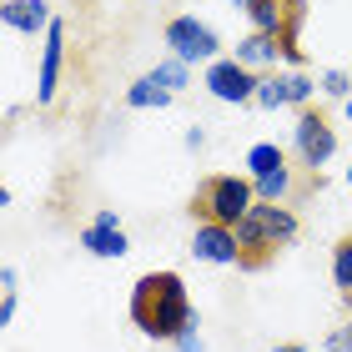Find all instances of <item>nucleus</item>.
I'll use <instances>...</instances> for the list:
<instances>
[{"instance_id": "11", "label": "nucleus", "mask_w": 352, "mask_h": 352, "mask_svg": "<svg viewBox=\"0 0 352 352\" xmlns=\"http://www.w3.org/2000/svg\"><path fill=\"white\" fill-rule=\"evenodd\" d=\"M0 21H6V30H15V36H41L45 41V30L56 25V15L45 0H6L0 6Z\"/></svg>"}, {"instance_id": "10", "label": "nucleus", "mask_w": 352, "mask_h": 352, "mask_svg": "<svg viewBox=\"0 0 352 352\" xmlns=\"http://www.w3.org/2000/svg\"><path fill=\"white\" fill-rule=\"evenodd\" d=\"M60 66H66V21H56L45 30V45H41V71H36V101L51 106L56 91H60Z\"/></svg>"}, {"instance_id": "9", "label": "nucleus", "mask_w": 352, "mask_h": 352, "mask_svg": "<svg viewBox=\"0 0 352 352\" xmlns=\"http://www.w3.org/2000/svg\"><path fill=\"white\" fill-rule=\"evenodd\" d=\"M247 21L257 36H277L297 45V21H302V0H252Z\"/></svg>"}, {"instance_id": "20", "label": "nucleus", "mask_w": 352, "mask_h": 352, "mask_svg": "<svg viewBox=\"0 0 352 352\" xmlns=\"http://www.w3.org/2000/svg\"><path fill=\"white\" fill-rule=\"evenodd\" d=\"M197 327H201V322H191V327H186L171 347H176V352H206V342H201V332H197Z\"/></svg>"}, {"instance_id": "14", "label": "nucleus", "mask_w": 352, "mask_h": 352, "mask_svg": "<svg viewBox=\"0 0 352 352\" xmlns=\"http://www.w3.org/2000/svg\"><path fill=\"white\" fill-rule=\"evenodd\" d=\"M171 101H176V96H171L162 81H156L151 71H146V76H136V81L126 86V106H131V111H166Z\"/></svg>"}, {"instance_id": "26", "label": "nucleus", "mask_w": 352, "mask_h": 352, "mask_svg": "<svg viewBox=\"0 0 352 352\" xmlns=\"http://www.w3.org/2000/svg\"><path fill=\"white\" fill-rule=\"evenodd\" d=\"M272 352H307L302 342H282V347H272Z\"/></svg>"}, {"instance_id": "1", "label": "nucleus", "mask_w": 352, "mask_h": 352, "mask_svg": "<svg viewBox=\"0 0 352 352\" xmlns=\"http://www.w3.org/2000/svg\"><path fill=\"white\" fill-rule=\"evenodd\" d=\"M131 322H136L141 338H151V342H176L197 322V307H191V292H186L182 272H146V277H136Z\"/></svg>"}, {"instance_id": "29", "label": "nucleus", "mask_w": 352, "mask_h": 352, "mask_svg": "<svg viewBox=\"0 0 352 352\" xmlns=\"http://www.w3.org/2000/svg\"><path fill=\"white\" fill-rule=\"evenodd\" d=\"M347 191H352V166H347Z\"/></svg>"}, {"instance_id": "27", "label": "nucleus", "mask_w": 352, "mask_h": 352, "mask_svg": "<svg viewBox=\"0 0 352 352\" xmlns=\"http://www.w3.org/2000/svg\"><path fill=\"white\" fill-rule=\"evenodd\" d=\"M227 6H232V10H242V15H247V10H252V0H227Z\"/></svg>"}, {"instance_id": "2", "label": "nucleus", "mask_w": 352, "mask_h": 352, "mask_svg": "<svg viewBox=\"0 0 352 352\" xmlns=\"http://www.w3.org/2000/svg\"><path fill=\"white\" fill-rule=\"evenodd\" d=\"M236 242H242V267H262L277 247L297 242V212H292V206L257 201L247 212V221L236 227Z\"/></svg>"}, {"instance_id": "24", "label": "nucleus", "mask_w": 352, "mask_h": 352, "mask_svg": "<svg viewBox=\"0 0 352 352\" xmlns=\"http://www.w3.org/2000/svg\"><path fill=\"white\" fill-rule=\"evenodd\" d=\"M206 146V131L201 126H186V151H201Z\"/></svg>"}, {"instance_id": "23", "label": "nucleus", "mask_w": 352, "mask_h": 352, "mask_svg": "<svg viewBox=\"0 0 352 352\" xmlns=\"http://www.w3.org/2000/svg\"><path fill=\"white\" fill-rule=\"evenodd\" d=\"M91 221H96V227H121V217H116V206H101V212H96Z\"/></svg>"}, {"instance_id": "22", "label": "nucleus", "mask_w": 352, "mask_h": 352, "mask_svg": "<svg viewBox=\"0 0 352 352\" xmlns=\"http://www.w3.org/2000/svg\"><path fill=\"white\" fill-rule=\"evenodd\" d=\"M15 307H21V302H15V292H0V327L15 322Z\"/></svg>"}, {"instance_id": "6", "label": "nucleus", "mask_w": 352, "mask_h": 352, "mask_svg": "<svg viewBox=\"0 0 352 352\" xmlns=\"http://www.w3.org/2000/svg\"><path fill=\"white\" fill-rule=\"evenodd\" d=\"M257 81H262V76L247 71L236 56L212 60V66H206V76H201V86L212 91L221 106H247V101H257Z\"/></svg>"}, {"instance_id": "19", "label": "nucleus", "mask_w": 352, "mask_h": 352, "mask_svg": "<svg viewBox=\"0 0 352 352\" xmlns=\"http://www.w3.org/2000/svg\"><path fill=\"white\" fill-rule=\"evenodd\" d=\"M317 91L332 96V101H347V96H352V76L347 71H322V76H317Z\"/></svg>"}, {"instance_id": "7", "label": "nucleus", "mask_w": 352, "mask_h": 352, "mask_svg": "<svg viewBox=\"0 0 352 352\" xmlns=\"http://www.w3.org/2000/svg\"><path fill=\"white\" fill-rule=\"evenodd\" d=\"M312 96H317V81H312L307 71H272V76L257 81V106L262 111H282V106L307 111Z\"/></svg>"}, {"instance_id": "15", "label": "nucleus", "mask_w": 352, "mask_h": 352, "mask_svg": "<svg viewBox=\"0 0 352 352\" xmlns=\"http://www.w3.org/2000/svg\"><path fill=\"white\" fill-rule=\"evenodd\" d=\"M292 166L272 171V176H252V186H257V201H272V206H287V197H292Z\"/></svg>"}, {"instance_id": "3", "label": "nucleus", "mask_w": 352, "mask_h": 352, "mask_svg": "<svg viewBox=\"0 0 352 352\" xmlns=\"http://www.w3.org/2000/svg\"><path fill=\"white\" fill-rule=\"evenodd\" d=\"M257 206V186L252 176H236V171H221V176H206L191 212H201V221H221V227H242L247 212Z\"/></svg>"}, {"instance_id": "17", "label": "nucleus", "mask_w": 352, "mask_h": 352, "mask_svg": "<svg viewBox=\"0 0 352 352\" xmlns=\"http://www.w3.org/2000/svg\"><path fill=\"white\" fill-rule=\"evenodd\" d=\"M332 282H338V297L352 307V236H342L332 247Z\"/></svg>"}, {"instance_id": "5", "label": "nucleus", "mask_w": 352, "mask_h": 352, "mask_svg": "<svg viewBox=\"0 0 352 352\" xmlns=\"http://www.w3.org/2000/svg\"><path fill=\"white\" fill-rule=\"evenodd\" d=\"M292 151H297V162L307 166V171H322L332 156H338V131L327 126L322 111H297V126H292Z\"/></svg>"}, {"instance_id": "28", "label": "nucleus", "mask_w": 352, "mask_h": 352, "mask_svg": "<svg viewBox=\"0 0 352 352\" xmlns=\"http://www.w3.org/2000/svg\"><path fill=\"white\" fill-rule=\"evenodd\" d=\"M342 116H347V121H352V96H347V101H342Z\"/></svg>"}, {"instance_id": "16", "label": "nucleus", "mask_w": 352, "mask_h": 352, "mask_svg": "<svg viewBox=\"0 0 352 352\" xmlns=\"http://www.w3.org/2000/svg\"><path fill=\"white\" fill-rule=\"evenodd\" d=\"M287 166V151L277 146V141H257V146L247 151V176H272Z\"/></svg>"}, {"instance_id": "13", "label": "nucleus", "mask_w": 352, "mask_h": 352, "mask_svg": "<svg viewBox=\"0 0 352 352\" xmlns=\"http://www.w3.org/2000/svg\"><path fill=\"white\" fill-rule=\"evenodd\" d=\"M236 60H242L247 71H272L277 66V56H282V41L277 36H257V30H247L242 41H236Z\"/></svg>"}, {"instance_id": "12", "label": "nucleus", "mask_w": 352, "mask_h": 352, "mask_svg": "<svg viewBox=\"0 0 352 352\" xmlns=\"http://www.w3.org/2000/svg\"><path fill=\"white\" fill-rule=\"evenodd\" d=\"M81 247L101 262H121L131 252V236H126V227H96L91 221V227H81Z\"/></svg>"}, {"instance_id": "25", "label": "nucleus", "mask_w": 352, "mask_h": 352, "mask_svg": "<svg viewBox=\"0 0 352 352\" xmlns=\"http://www.w3.org/2000/svg\"><path fill=\"white\" fill-rule=\"evenodd\" d=\"M21 287V277H15V267H0V292H15Z\"/></svg>"}, {"instance_id": "4", "label": "nucleus", "mask_w": 352, "mask_h": 352, "mask_svg": "<svg viewBox=\"0 0 352 352\" xmlns=\"http://www.w3.org/2000/svg\"><path fill=\"white\" fill-rule=\"evenodd\" d=\"M162 41H166V51L176 60H186V66H212V60H221V36L206 21H197V15H171Z\"/></svg>"}, {"instance_id": "21", "label": "nucleus", "mask_w": 352, "mask_h": 352, "mask_svg": "<svg viewBox=\"0 0 352 352\" xmlns=\"http://www.w3.org/2000/svg\"><path fill=\"white\" fill-rule=\"evenodd\" d=\"M322 352H352V322H342L338 332H332V338H327V347Z\"/></svg>"}, {"instance_id": "18", "label": "nucleus", "mask_w": 352, "mask_h": 352, "mask_svg": "<svg viewBox=\"0 0 352 352\" xmlns=\"http://www.w3.org/2000/svg\"><path fill=\"white\" fill-rule=\"evenodd\" d=\"M151 76H156V81H162L171 96H182V91L191 86V66H186V60H176V56L156 60V66H151Z\"/></svg>"}, {"instance_id": "8", "label": "nucleus", "mask_w": 352, "mask_h": 352, "mask_svg": "<svg viewBox=\"0 0 352 352\" xmlns=\"http://www.w3.org/2000/svg\"><path fill=\"white\" fill-rule=\"evenodd\" d=\"M191 257L206 267H242V242H236V227H221V221H197L191 232Z\"/></svg>"}]
</instances>
